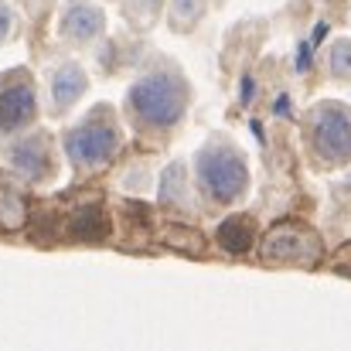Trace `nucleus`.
<instances>
[{
    "label": "nucleus",
    "mask_w": 351,
    "mask_h": 351,
    "mask_svg": "<svg viewBox=\"0 0 351 351\" xmlns=\"http://www.w3.org/2000/svg\"><path fill=\"white\" fill-rule=\"evenodd\" d=\"M188 110V82L174 69H154L140 75L126 93V113L140 130L164 133L178 126Z\"/></svg>",
    "instance_id": "obj_1"
},
{
    "label": "nucleus",
    "mask_w": 351,
    "mask_h": 351,
    "mask_svg": "<svg viewBox=\"0 0 351 351\" xmlns=\"http://www.w3.org/2000/svg\"><path fill=\"white\" fill-rule=\"evenodd\" d=\"M195 184L215 205H235L249 191V167L226 140H212L195 154Z\"/></svg>",
    "instance_id": "obj_2"
},
{
    "label": "nucleus",
    "mask_w": 351,
    "mask_h": 351,
    "mask_svg": "<svg viewBox=\"0 0 351 351\" xmlns=\"http://www.w3.org/2000/svg\"><path fill=\"white\" fill-rule=\"evenodd\" d=\"M119 147H123V130L106 106H99L93 117H86L65 133V154L79 171H99L117 157Z\"/></svg>",
    "instance_id": "obj_3"
},
{
    "label": "nucleus",
    "mask_w": 351,
    "mask_h": 351,
    "mask_svg": "<svg viewBox=\"0 0 351 351\" xmlns=\"http://www.w3.org/2000/svg\"><path fill=\"white\" fill-rule=\"evenodd\" d=\"M311 150L324 164H348L351 160V110L345 103H317L307 119Z\"/></svg>",
    "instance_id": "obj_4"
},
{
    "label": "nucleus",
    "mask_w": 351,
    "mask_h": 351,
    "mask_svg": "<svg viewBox=\"0 0 351 351\" xmlns=\"http://www.w3.org/2000/svg\"><path fill=\"white\" fill-rule=\"evenodd\" d=\"M38 119V89L24 69L0 75V133L17 136Z\"/></svg>",
    "instance_id": "obj_5"
},
{
    "label": "nucleus",
    "mask_w": 351,
    "mask_h": 351,
    "mask_svg": "<svg viewBox=\"0 0 351 351\" xmlns=\"http://www.w3.org/2000/svg\"><path fill=\"white\" fill-rule=\"evenodd\" d=\"M7 167H10L21 181H27V184H45V181L55 174L51 140H48L41 130L17 136V140L7 147Z\"/></svg>",
    "instance_id": "obj_6"
},
{
    "label": "nucleus",
    "mask_w": 351,
    "mask_h": 351,
    "mask_svg": "<svg viewBox=\"0 0 351 351\" xmlns=\"http://www.w3.org/2000/svg\"><path fill=\"white\" fill-rule=\"evenodd\" d=\"M321 256V242L317 235L300 229V226H280L263 239V259L266 263H297V266H311Z\"/></svg>",
    "instance_id": "obj_7"
},
{
    "label": "nucleus",
    "mask_w": 351,
    "mask_h": 351,
    "mask_svg": "<svg viewBox=\"0 0 351 351\" xmlns=\"http://www.w3.org/2000/svg\"><path fill=\"white\" fill-rule=\"evenodd\" d=\"M103 31H106V14L99 3H93V0H69L65 3L62 21H58V38L65 45L89 48L103 38Z\"/></svg>",
    "instance_id": "obj_8"
},
{
    "label": "nucleus",
    "mask_w": 351,
    "mask_h": 351,
    "mask_svg": "<svg viewBox=\"0 0 351 351\" xmlns=\"http://www.w3.org/2000/svg\"><path fill=\"white\" fill-rule=\"evenodd\" d=\"M86 89H89V75H86V69H82L79 62H62V65L51 72V79H48L51 110H55L58 117L69 113V110L86 96Z\"/></svg>",
    "instance_id": "obj_9"
},
{
    "label": "nucleus",
    "mask_w": 351,
    "mask_h": 351,
    "mask_svg": "<svg viewBox=\"0 0 351 351\" xmlns=\"http://www.w3.org/2000/svg\"><path fill=\"white\" fill-rule=\"evenodd\" d=\"M65 232L69 239H75V242H106L110 239V219H106V212L103 208H79V212H72V219H69V226H65Z\"/></svg>",
    "instance_id": "obj_10"
},
{
    "label": "nucleus",
    "mask_w": 351,
    "mask_h": 351,
    "mask_svg": "<svg viewBox=\"0 0 351 351\" xmlns=\"http://www.w3.org/2000/svg\"><path fill=\"white\" fill-rule=\"evenodd\" d=\"M215 242H219L226 252L242 256V252H249V249H252V242H256V229H252V222H249V219H242V215H229V219L215 229Z\"/></svg>",
    "instance_id": "obj_11"
},
{
    "label": "nucleus",
    "mask_w": 351,
    "mask_h": 351,
    "mask_svg": "<svg viewBox=\"0 0 351 351\" xmlns=\"http://www.w3.org/2000/svg\"><path fill=\"white\" fill-rule=\"evenodd\" d=\"M160 202L171 208H188L191 205V188H188V171L184 164H171L160 178Z\"/></svg>",
    "instance_id": "obj_12"
},
{
    "label": "nucleus",
    "mask_w": 351,
    "mask_h": 351,
    "mask_svg": "<svg viewBox=\"0 0 351 351\" xmlns=\"http://www.w3.org/2000/svg\"><path fill=\"white\" fill-rule=\"evenodd\" d=\"M208 10V0H171L167 7V27L174 31H191Z\"/></svg>",
    "instance_id": "obj_13"
},
{
    "label": "nucleus",
    "mask_w": 351,
    "mask_h": 351,
    "mask_svg": "<svg viewBox=\"0 0 351 351\" xmlns=\"http://www.w3.org/2000/svg\"><path fill=\"white\" fill-rule=\"evenodd\" d=\"M24 219H27V205H24L21 191L0 181V226L3 229H21Z\"/></svg>",
    "instance_id": "obj_14"
},
{
    "label": "nucleus",
    "mask_w": 351,
    "mask_h": 351,
    "mask_svg": "<svg viewBox=\"0 0 351 351\" xmlns=\"http://www.w3.org/2000/svg\"><path fill=\"white\" fill-rule=\"evenodd\" d=\"M328 69L338 82H351V38H338L328 51Z\"/></svg>",
    "instance_id": "obj_15"
},
{
    "label": "nucleus",
    "mask_w": 351,
    "mask_h": 351,
    "mask_svg": "<svg viewBox=\"0 0 351 351\" xmlns=\"http://www.w3.org/2000/svg\"><path fill=\"white\" fill-rule=\"evenodd\" d=\"M164 0H123V14L126 21H133L136 27H150L160 14Z\"/></svg>",
    "instance_id": "obj_16"
},
{
    "label": "nucleus",
    "mask_w": 351,
    "mask_h": 351,
    "mask_svg": "<svg viewBox=\"0 0 351 351\" xmlns=\"http://www.w3.org/2000/svg\"><path fill=\"white\" fill-rule=\"evenodd\" d=\"M14 24H17V17H14V7H10L7 0H0V45L14 38Z\"/></svg>",
    "instance_id": "obj_17"
},
{
    "label": "nucleus",
    "mask_w": 351,
    "mask_h": 351,
    "mask_svg": "<svg viewBox=\"0 0 351 351\" xmlns=\"http://www.w3.org/2000/svg\"><path fill=\"white\" fill-rule=\"evenodd\" d=\"M24 3H27V7H31V10H38V7H41V3H45V0H24Z\"/></svg>",
    "instance_id": "obj_18"
},
{
    "label": "nucleus",
    "mask_w": 351,
    "mask_h": 351,
    "mask_svg": "<svg viewBox=\"0 0 351 351\" xmlns=\"http://www.w3.org/2000/svg\"><path fill=\"white\" fill-rule=\"evenodd\" d=\"M341 188H345V195H348V198H351V174H348V178H345V184H341Z\"/></svg>",
    "instance_id": "obj_19"
}]
</instances>
